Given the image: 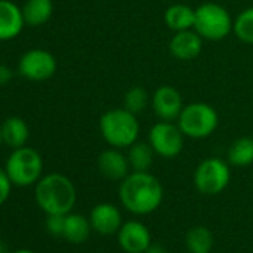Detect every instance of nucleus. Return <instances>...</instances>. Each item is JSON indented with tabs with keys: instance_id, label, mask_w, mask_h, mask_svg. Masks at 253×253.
<instances>
[{
	"instance_id": "nucleus-15",
	"label": "nucleus",
	"mask_w": 253,
	"mask_h": 253,
	"mask_svg": "<svg viewBox=\"0 0 253 253\" xmlns=\"http://www.w3.org/2000/svg\"><path fill=\"white\" fill-rule=\"evenodd\" d=\"M98 170L109 180H122L130 173V163L126 155L121 152V149L110 148L100 154L98 157Z\"/></svg>"
},
{
	"instance_id": "nucleus-5",
	"label": "nucleus",
	"mask_w": 253,
	"mask_h": 253,
	"mask_svg": "<svg viewBox=\"0 0 253 253\" xmlns=\"http://www.w3.org/2000/svg\"><path fill=\"white\" fill-rule=\"evenodd\" d=\"M232 29L234 21L223 6L213 2H207L195 9L194 30L204 41H222L232 32Z\"/></svg>"
},
{
	"instance_id": "nucleus-29",
	"label": "nucleus",
	"mask_w": 253,
	"mask_h": 253,
	"mask_svg": "<svg viewBox=\"0 0 253 253\" xmlns=\"http://www.w3.org/2000/svg\"><path fill=\"white\" fill-rule=\"evenodd\" d=\"M0 253H8V249H6V244L0 240Z\"/></svg>"
},
{
	"instance_id": "nucleus-23",
	"label": "nucleus",
	"mask_w": 253,
	"mask_h": 253,
	"mask_svg": "<svg viewBox=\"0 0 253 253\" xmlns=\"http://www.w3.org/2000/svg\"><path fill=\"white\" fill-rule=\"evenodd\" d=\"M232 32L241 42L253 45V8H247L238 14Z\"/></svg>"
},
{
	"instance_id": "nucleus-11",
	"label": "nucleus",
	"mask_w": 253,
	"mask_h": 253,
	"mask_svg": "<svg viewBox=\"0 0 253 253\" xmlns=\"http://www.w3.org/2000/svg\"><path fill=\"white\" fill-rule=\"evenodd\" d=\"M152 109L161 121H174L179 118L183 109L182 94L170 85H163L157 88L151 98Z\"/></svg>"
},
{
	"instance_id": "nucleus-2",
	"label": "nucleus",
	"mask_w": 253,
	"mask_h": 253,
	"mask_svg": "<svg viewBox=\"0 0 253 253\" xmlns=\"http://www.w3.org/2000/svg\"><path fill=\"white\" fill-rule=\"evenodd\" d=\"M35 197L46 214H67L76 204V188L67 176L51 173L39 179Z\"/></svg>"
},
{
	"instance_id": "nucleus-6",
	"label": "nucleus",
	"mask_w": 253,
	"mask_h": 253,
	"mask_svg": "<svg viewBox=\"0 0 253 253\" xmlns=\"http://www.w3.org/2000/svg\"><path fill=\"white\" fill-rule=\"evenodd\" d=\"M43 170V161L41 154L29 146L14 149L5 164V171L17 186H30L38 183Z\"/></svg>"
},
{
	"instance_id": "nucleus-30",
	"label": "nucleus",
	"mask_w": 253,
	"mask_h": 253,
	"mask_svg": "<svg viewBox=\"0 0 253 253\" xmlns=\"http://www.w3.org/2000/svg\"><path fill=\"white\" fill-rule=\"evenodd\" d=\"M3 145V139H2V124H0V146Z\"/></svg>"
},
{
	"instance_id": "nucleus-12",
	"label": "nucleus",
	"mask_w": 253,
	"mask_h": 253,
	"mask_svg": "<svg viewBox=\"0 0 253 253\" xmlns=\"http://www.w3.org/2000/svg\"><path fill=\"white\" fill-rule=\"evenodd\" d=\"M89 222L92 229L100 235H112L122 226V216L116 206L110 203H100L91 210Z\"/></svg>"
},
{
	"instance_id": "nucleus-13",
	"label": "nucleus",
	"mask_w": 253,
	"mask_h": 253,
	"mask_svg": "<svg viewBox=\"0 0 253 253\" xmlns=\"http://www.w3.org/2000/svg\"><path fill=\"white\" fill-rule=\"evenodd\" d=\"M24 26L23 9L11 0H0V41L15 39Z\"/></svg>"
},
{
	"instance_id": "nucleus-18",
	"label": "nucleus",
	"mask_w": 253,
	"mask_h": 253,
	"mask_svg": "<svg viewBox=\"0 0 253 253\" xmlns=\"http://www.w3.org/2000/svg\"><path fill=\"white\" fill-rule=\"evenodd\" d=\"M21 9L26 24L30 27H39L48 23L54 12V5L52 0H27Z\"/></svg>"
},
{
	"instance_id": "nucleus-3",
	"label": "nucleus",
	"mask_w": 253,
	"mask_h": 253,
	"mask_svg": "<svg viewBox=\"0 0 253 253\" xmlns=\"http://www.w3.org/2000/svg\"><path fill=\"white\" fill-rule=\"evenodd\" d=\"M100 133L110 148L125 149L137 142L140 125L134 113L122 109H110L100 118Z\"/></svg>"
},
{
	"instance_id": "nucleus-4",
	"label": "nucleus",
	"mask_w": 253,
	"mask_h": 253,
	"mask_svg": "<svg viewBox=\"0 0 253 253\" xmlns=\"http://www.w3.org/2000/svg\"><path fill=\"white\" fill-rule=\"evenodd\" d=\"M219 124L217 112L213 106L207 103H191L183 106L177 125L185 137L191 139H206L211 136Z\"/></svg>"
},
{
	"instance_id": "nucleus-17",
	"label": "nucleus",
	"mask_w": 253,
	"mask_h": 253,
	"mask_svg": "<svg viewBox=\"0 0 253 253\" xmlns=\"http://www.w3.org/2000/svg\"><path fill=\"white\" fill-rule=\"evenodd\" d=\"M164 23L174 33L191 30L194 29V23H195V9L183 3L171 5L164 12Z\"/></svg>"
},
{
	"instance_id": "nucleus-25",
	"label": "nucleus",
	"mask_w": 253,
	"mask_h": 253,
	"mask_svg": "<svg viewBox=\"0 0 253 253\" xmlns=\"http://www.w3.org/2000/svg\"><path fill=\"white\" fill-rule=\"evenodd\" d=\"M64 222H66V214H48L46 229L55 237H63Z\"/></svg>"
},
{
	"instance_id": "nucleus-22",
	"label": "nucleus",
	"mask_w": 253,
	"mask_h": 253,
	"mask_svg": "<svg viewBox=\"0 0 253 253\" xmlns=\"http://www.w3.org/2000/svg\"><path fill=\"white\" fill-rule=\"evenodd\" d=\"M213 244L214 237L206 226H195L186 234V247L191 253H210Z\"/></svg>"
},
{
	"instance_id": "nucleus-21",
	"label": "nucleus",
	"mask_w": 253,
	"mask_h": 253,
	"mask_svg": "<svg viewBox=\"0 0 253 253\" xmlns=\"http://www.w3.org/2000/svg\"><path fill=\"white\" fill-rule=\"evenodd\" d=\"M228 161L235 167H247L253 163V139L240 137L228 149Z\"/></svg>"
},
{
	"instance_id": "nucleus-7",
	"label": "nucleus",
	"mask_w": 253,
	"mask_h": 253,
	"mask_svg": "<svg viewBox=\"0 0 253 253\" xmlns=\"http://www.w3.org/2000/svg\"><path fill=\"white\" fill-rule=\"evenodd\" d=\"M231 170L220 158H207L201 161L194 173L195 188L206 195L220 194L229 183Z\"/></svg>"
},
{
	"instance_id": "nucleus-19",
	"label": "nucleus",
	"mask_w": 253,
	"mask_h": 253,
	"mask_svg": "<svg viewBox=\"0 0 253 253\" xmlns=\"http://www.w3.org/2000/svg\"><path fill=\"white\" fill-rule=\"evenodd\" d=\"M91 229H92V226H91L89 219L84 217L82 214H76V213H67L66 214L63 237L67 241L76 243V244L84 243L85 240H88Z\"/></svg>"
},
{
	"instance_id": "nucleus-10",
	"label": "nucleus",
	"mask_w": 253,
	"mask_h": 253,
	"mask_svg": "<svg viewBox=\"0 0 253 253\" xmlns=\"http://www.w3.org/2000/svg\"><path fill=\"white\" fill-rule=\"evenodd\" d=\"M116 235L118 243L125 253H146V250L152 244L148 226L139 220L124 222Z\"/></svg>"
},
{
	"instance_id": "nucleus-14",
	"label": "nucleus",
	"mask_w": 253,
	"mask_h": 253,
	"mask_svg": "<svg viewBox=\"0 0 253 253\" xmlns=\"http://www.w3.org/2000/svg\"><path fill=\"white\" fill-rule=\"evenodd\" d=\"M203 38L192 29L176 32L170 41V52L180 61H189L197 58L203 49Z\"/></svg>"
},
{
	"instance_id": "nucleus-1",
	"label": "nucleus",
	"mask_w": 253,
	"mask_h": 253,
	"mask_svg": "<svg viewBox=\"0 0 253 253\" xmlns=\"http://www.w3.org/2000/svg\"><path fill=\"white\" fill-rule=\"evenodd\" d=\"M164 191L160 180L149 171H133L121 180L119 200L134 214H149L163 203Z\"/></svg>"
},
{
	"instance_id": "nucleus-26",
	"label": "nucleus",
	"mask_w": 253,
	"mask_h": 253,
	"mask_svg": "<svg viewBox=\"0 0 253 253\" xmlns=\"http://www.w3.org/2000/svg\"><path fill=\"white\" fill-rule=\"evenodd\" d=\"M11 188H12V182L9 180L5 169L0 167V206H3L9 198Z\"/></svg>"
},
{
	"instance_id": "nucleus-8",
	"label": "nucleus",
	"mask_w": 253,
	"mask_h": 253,
	"mask_svg": "<svg viewBox=\"0 0 253 253\" xmlns=\"http://www.w3.org/2000/svg\"><path fill=\"white\" fill-rule=\"evenodd\" d=\"M183 139L185 134L179 125L170 121L157 122L149 131V143L155 154L163 158H176L183 149Z\"/></svg>"
},
{
	"instance_id": "nucleus-27",
	"label": "nucleus",
	"mask_w": 253,
	"mask_h": 253,
	"mask_svg": "<svg viewBox=\"0 0 253 253\" xmlns=\"http://www.w3.org/2000/svg\"><path fill=\"white\" fill-rule=\"evenodd\" d=\"M12 76H14V73L8 66L0 64V86H5L12 79Z\"/></svg>"
},
{
	"instance_id": "nucleus-20",
	"label": "nucleus",
	"mask_w": 253,
	"mask_h": 253,
	"mask_svg": "<svg viewBox=\"0 0 253 253\" xmlns=\"http://www.w3.org/2000/svg\"><path fill=\"white\" fill-rule=\"evenodd\" d=\"M155 157V151L152 149L151 143L145 142H136L128 148V163L133 171H149L152 167Z\"/></svg>"
},
{
	"instance_id": "nucleus-9",
	"label": "nucleus",
	"mask_w": 253,
	"mask_h": 253,
	"mask_svg": "<svg viewBox=\"0 0 253 253\" xmlns=\"http://www.w3.org/2000/svg\"><path fill=\"white\" fill-rule=\"evenodd\" d=\"M57 70V60L55 57L41 48H35L23 54L18 61V73L35 82H42L54 76Z\"/></svg>"
},
{
	"instance_id": "nucleus-24",
	"label": "nucleus",
	"mask_w": 253,
	"mask_h": 253,
	"mask_svg": "<svg viewBox=\"0 0 253 253\" xmlns=\"http://www.w3.org/2000/svg\"><path fill=\"white\" fill-rule=\"evenodd\" d=\"M148 103H149V95H148L146 89L142 86L130 88L124 97V107L134 115L143 112L146 109Z\"/></svg>"
},
{
	"instance_id": "nucleus-28",
	"label": "nucleus",
	"mask_w": 253,
	"mask_h": 253,
	"mask_svg": "<svg viewBox=\"0 0 253 253\" xmlns=\"http://www.w3.org/2000/svg\"><path fill=\"white\" fill-rule=\"evenodd\" d=\"M146 253H167V252L161 246H158V244H151L149 249L146 250Z\"/></svg>"
},
{
	"instance_id": "nucleus-31",
	"label": "nucleus",
	"mask_w": 253,
	"mask_h": 253,
	"mask_svg": "<svg viewBox=\"0 0 253 253\" xmlns=\"http://www.w3.org/2000/svg\"><path fill=\"white\" fill-rule=\"evenodd\" d=\"M14 253H35V252H32V250H17Z\"/></svg>"
},
{
	"instance_id": "nucleus-16",
	"label": "nucleus",
	"mask_w": 253,
	"mask_h": 253,
	"mask_svg": "<svg viewBox=\"0 0 253 253\" xmlns=\"http://www.w3.org/2000/svg\"><path fill=\"white\" fill-rule=\"evenodd\" d=\"M30 137V130L26 121L20 116H9L2 124V139L3 143L12 149L26 146Z\"/></svg>"
}]
</instances>
